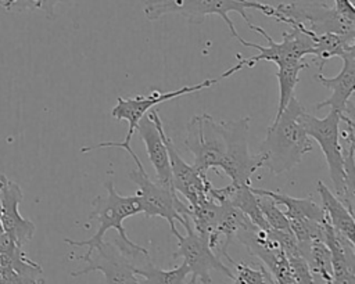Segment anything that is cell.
<instances>
[{
  "label": "cell",
  "mask_w": 355,
  "mask_h": 284,
  "mask_svg": "<svg viewBox=\"0 0 355 284\" xmlns=\"http://www.w3.org/2000/svg\"><path fill=\"white\" fill-rule=\"evenodd\" d=\"M334 8L344 17L355 21V8L351 0H334Z\"/></svg>",
  "instance_id": "cell-29"
},
{
  "label": "cell",
  "mask_w": 355,
  "mask_h": 284,
  "mask_svg": "<svg viewBox=\"0 0 355 284\" xmlns=\"http://www.w3.org/2000/svg\"><path fill=\"white\" fill-rule=\"evenodd\" d=\"M304 68H308V64L304 61V58L277 64L276 78L279 83V105L275 119L279 118V115L287 107L290 98L294 96V89L300 80V72Z\"/></svg>",
  "instance_id": "cell-22"
},
{
  "label": "cell",
  "mask_w": 355,
  "mask_h": 284,
  "mask_svg": "<svg viewBox=\"0 0 355 284\" xmlns=\"http://www.w3.org/2000/svg\"><path fill=\"white\" fill-rule=\"evenodd\" d=\"M318 193L322 199V209L327 223H330L338 233L355 244V222L354 213L344 205V202L322 181L318 180Z\"/></svg>",
  "instance_id": "cell-18"
},
{
  "label": "cell",
  "mask_w": 355,
  "mask_h": 284,
  "mask_svg": "<svg viewBox=\"0 0 355 284\" xmlns=\"http://www.w3.org/2000/svg\"><path fill=\"white\" fill-rule=\"evenodd\" d=\"M302 109V104L293 96L279 118L273 119L263 141L259 144L263 168L273 175L291 170L313 148L311 137L298 119Z\"/></svg>",
  "instance_id": "cell-1"
},
{
  "label": "cell",
  "mask_w": 355,
  "mask_h": 284,
  "mask_svg": "<svg viewBox=\"0 0 355 284\" xmlns=\"http://www.w3.org/2000/svg\"><path fill=\"white\" fill-rule=\"evenodd\" d=\"M275 7L273 18L277 22L295 21L305 25L313 33H338L355 37V21L341 15L334 7L320 1H293Z\"/></svg>",
  "instance_id": "cell-9"
},
{
  "label": "cell",
  "mask_w": 355,
  "mask_h": 284,
  "mask_svg": "<svg viewBox=\"0 0 355 284\" xmlns=\"http://www.w3.org/2000/svg\"><path fill=\"white\" fill-rule=\"evenodd\" d=\"M287 260H288V266H290V270H291L295 284L297 283H302V284L315 283V277H313L312 272L309 270V266L301 254L290 255V256H287Z\"/></svg>",
  "instance_id": "cell-27"
},
{
  "label": "cell",
  "mask_w": 355,
  "mask_h": 284,
  "mask_svg": "<svg viewBox=\"0 0 355 284\" xmlns=\"http://www.w3.org/2000/svg\"><path fill=\"white\" fill-rule=\"evenodd\" d=\"M324 244L330 251L333 283L354 284L355 283V244L338 233L330 223H324Z\"/></svg>",
  "instance_id": "cell-16"
},
{
  "label": "cell",
  "mask_w": 355,
  "mask_h": 284,
  "mask_svg": "<svg viewBox=\"0 0 355 284\" xmlns=\"http://www.w3.org/2000/svg\"><path fill=\"white\" fill-rule=\"evenodd\" d=\"M298 119L305 130V133L313 139L327 162L329 175L334 186V194L344 202V205L354 213V197L355 191L349 190L345 169L344 158L340 143V122L341 112L330 108L329 114L323 118H316L305 111V108L298 115Z\"/></svg>",
  "instance_id": "cell-3"
},
{
  "label": "cell",
  "mask_w": 355,
  "mask_h": 284,
  "mask_svg": "<svg viewBox=\"0 0 355 284\" xmlns=\"http://www.w3.org/2000/svg\"><path fill=\"white\" fill-rule=\"evenodd\" d=\"M252 193L261 197H269L272 198L277 205H283L286 208V216L290 219H301V218H308L319 222H324V212L322 206H319L311 197L305 198H295L290 197L288 194H282L276 193L272 190H265V188H255L251 187Z\"/></svg>",
  "instance_id": "cell-19"
},
{
  "label": "cell",
  "mask_w": 355,
  "mask_h": 284,
  "mask_svg": "<svg viewBox=\"0 0 355 284\" xmlns=\"http://www.w3.org/2000/svg\"><path fill=\"white\" fill-rule=\"evenodd\" d=\"M184 147L194 157V168L207 175L209 169H218L223 159L225 143L219 122L208 114L194 115L187 123Z\"/></svg>",
  "instance_id": "cell-11"
},
{
  "label": "cell",
  "mask_w": 355,
  "mask_h": 284,
  "mask_svg": "<svg viewBox=\"0 0 355 284\" xmlns=\"http://www.w3.org/2000/svg\"><path fill=\"white\" fill-rule=\"evenodd\" d=\"M286 25H288L291 29L288 32H283V40L280 43L275 42L261 26H257L254 24L248 25L251 30L258 32L268 40V46H261L257 43H250L243 40V37L239 40L245 47L257 48L259 53L257 55L241 58L237 55L239 62L225 71L220 78H229L234 72L240 71L244 66H254L258 61H269L273 64H282L291 60H302L305 55H313V32L305 28L304 24L295 22V21H286Z\"/></svg>",
  "instance_id": "cell-5"
},
{
  "label": "cell",
  "mask_w": 355,
  "mask_h": 284,
  "mask_svg": "<svg viewBox=\"0 0 355 284\" xmlns=\"http://www.w3.org/2000/svg\"><path fill=\"white\" fill-rule=\"evenodd\" d=\"M313 61L322 72L326 61L333 57L343 58L347 53L355 48V37L343 36L338 33H313Z\"/></svg>",
  "instance_id": "cell-20"
},
{
  "label": "cell",
  "mask_w": 355,
  "mask_h": 284,
  "mask_svg": "<svg viewBox=\"0 0 355 284\" xmlns=\"http://www.w3.org/2000/svg\"><path fill=\"white\" fill-rule=\"evenodd\" d=\"M148 115L155 122V125L159 129V133L162 136V140L166 145L168 155H169V165H171V173H172V183L178 193H180L187 201L189 206H194L202 199H205L208 195V190L211 188V181L207 177V175L200 173L194 165H189L179 154L176 145L171 140V137L166 134L164 123L159 118L158 109L151 108L148 111Z\"/></svg>",
  "instance_id": "cell-12"
},
{
  "label": "cell",
  "mask_w": 355,
  "mask_h": 284,
  "mask_svg": "<svg viewBox=\"0 0 355 284\" xmlns=\"http://www.w3.org/2000/svg\"><path fill=\"white\" fill-rule=\"evenodd\" d=\"M250 122V116L219 122L225 143V154L219 168L236 186L251 184V176L259 168H263L262 155L259 152L252 155L248 148Z\"/></svg>",
  "instance_id": "cell-7"
},
{
  "label": "cell",
  "mask_w": 355,
  "mask_h": 284,
  "mask_svg": "<svg viewBox=\"0 0 355 284\" xmlns=\"http://www.w3.org/2000/svg\"><path fill=\"white\" fill-rule=\"evenodd\" d=\"M237 269V274L233 277V283L236 284H273L275 280L272 274L268 272L265 266L252 267L244 262H233Z\"/></svg>",
  "instance_id": "cell-25"
},
{
  "label": "cell",
  "mask_w": 355,
  "mask_h": 284,
  "mask_svg": "<svg viewBox=\"0 0 355 284\" xmlns=\"http://www.w3.org/2000/svg\"><path fill=\"white\" fill-rule=\"evenodd\" d=\"M133 272L137 277H143L146 283L158 284H182L189 276V269L184 262L171 270H165L155 266L148 258V254H143L135 259Z\"/></svg>",
  "instance_id": "cell-21"
},
{
  "label": "cell",
  "mask_w": 355,
  "mask_h": 284,
  "mask_svg": "<svg viewBox=\"0 0 355 284\" xmlns=\"http://www.w3.org/2000/svg\"><path fill=\"white\" fill-rule=\"evenodd\" d=\"M259 197V208L261 212L270 229H277V230H290V222L288 218L283 211L279 209L277 204L269 198V197Z\"/></svg>",
  "instance_id": "cell-26"
},
{
  "label": "cell",
  "mask_w": 355,
  "mask_h": 284,
  "mask_svg": "<svg viewBox=\"0 0 355 284\" xmlns=\"http://www.w3.org/2000/svg\"><path fill=\"white\" fill-rule=\"evenodd\" d=\"M129 179L137 186L136 195L146 218L159 216L165 219L172 233L176 231V222L184 226L190 220V206L178 197L175 188L165 187L158 180H153L144 168L130 170Z\"/></svg>",
  "instance_id": "cell-8"
},
{
  "label": "cell",
  "mask_w": 355,
  "mask_h": 284,
  "mask_svg": "<svg viewBox=\"0 0 355 284\" xmlns=\"http://www.w3.org/2000/svg\"><path fill=\"white\" fill-rule=\"evenodd\" d=\"M104 186H105L107 194L105 195L98 194L93 198V201H92L93 209L89 213V220L97 219V222H98L97 231L87 240H82V241H76V240H71V238L64 240L67 244H69L72 247H87L86 254L79 258L83 262L93 254V249L103 242V237L110 229H115L118 231V236L123 241L130 242L132 240H129L122 222L129 216L141 213L140 202H139V198L136 194L128 195V197L121 195L115 190L112 180H107Z\"/></svg>",
  "instance_id": "cell-4"
},
{
  "label": "cell",
  "mask_w": 355,
  "mask_h": 284,
  "mask_svg": "<svg viewBox=\"0 0 355 284\" xmlns=\"http://www.w3.org/2000/svg\"><path fill=\"white\" fill-rule=\"evenodd\" d=\"M183 227L186 229V236H182L178 230L173 233L178 238V251L173 252L172 258H183V262L189 269L190 283H212V270H216L233 280L234 274L222 262V258L211 248L208 236L196 231L190 224V220Z\"/></svg>",
  "instance_id": "cell-10"
},
{
  "label": "cell",
  "mask_w": 355,
  "mask_h": 284,
  "mask_svg": "<svg viewBox=\"0 0 355 284\" xmlns=\"http://www.w3.org/2000/svg\"><path fill=\"white\" fill-rule=\"evenodd\" d=\"M248 8L259 10L266 17L275 15V7L252 0H146L144 15L148 21H155L165 14L182 15L189 24L200 25L208 15H219L227 25L230 33L240 40L241 36L234 28L233 21L229 18V12H237L247 25H251Z\"/></svg>",
  "instance_id": "cell-2"
},
{
  "label": "cell",
  "mask_w": 355,
  "mask_h": 284,
  "mask_svg": "<svg viewBox=\"0 0 355 284\" xmlns=\"http://www.w3.org/2000/svg\"><path fill=\"white\" fill-rule=\"evenodd\" d=\"M97 251V256L90 255L85 262L87 266L79 272H72V277H79L87 274L94 270H100L104 274L105 283H140L139 277L135 274V259L137 256H129L114 242H103L94 248ZM93 249V251H94ZM148 254V252H147Z\"/></svg>",
  "instance_id": "cell-13"
},
{
  "label": "cell",
  "mask_w": 355,
  "mask_h": 284,
  "mask_svg": "<svg viewBox=\"0 0 355 284\" xmlns=\"http://www.w3.org/2000/svg\"><path fill=\"white\" fill-rule=\"evenodd\" d=\"M136 130L139 132L148 155V159L157 173V180L164 184L165 187L175 188L172 183V173H171V165H169V155L166 145L162 140V136L159 133L158 126L151 119L148 112L141 116V119L137 123Z\"/></svg>",
  "instance_id": "cell-17"
},
{
  "label": "cell",
  "mask_w": 355,
  "mask_h": 284,
  "mask_svg": "<svg viewBox=\"0 0 355 284\" xmlns=\"http://www.w3.org/2000/svg\"><path fill=\"white\" fill-rule=\"evenodd\" d=\"M21 201V187L6 176H0V227L17 248L25 245L35 233V224L22 218L18 211Z\"/></svg>",
  "instance_id": "cell-14"
},
{
  "label": "cell",
  "mask_w": 355,
  "mask_h": 284,
  "mask_svg": "<svg viewBox=\"0 0 355 284\" xmlns=\"http://www.w3.org/2000/svg\"><path fill=\"white\" fill-rule=\"evenodd\" d=\"M343 68L341 71L333 76V78H327L324 76L322 72L316 73V80L327 87L331 94L316 104L315 109L319 111L324 107H330L333 109H337L338 112H343L348 100L352 97L354 94V89H355V48L351 50L349 53H347L343 58Z\"/></svg>",
  "instance_id": "cell-15"
},
{
  "label": "cell",
  "mask_w": 355,
  "mask_h": 284,
  "mask_svg": "<svg viewBox=\"0 0 355 284\" xmlns=\"http://www.w3.org/2000/svg\"><path fill=\"white\" fill-rule=\"evenodd\" d=\"M3 1H4V0H0V4H1V3H3Z\"/></svg>",
  "instance_id": "cell-30"
},
{
  "label": "cell",
  "mask_w": 355,
  "mask_h": 284,
  "mask_svg": "<svg viewBox=\"0 0 355 284\" xmlns=\"http://www.w3.org/2000/svg\"><path fill=\"white\" fill-rule=\"evenodd\" d=\"M71 0H18L17 3H14V6L11 7V10H40L44 12V15L49 19H54L55 18V12H54V7L58 3H68Z\"/></svg>",
  "instance_id": "cell-28"
},
{
  "label": "cell",
  "mask_w": 355,
  "mask_h": 284,
  "mask_svg": "<svg viewBox=\"0 0 355 284\" xmlns=\"http://www.w3.org/2000/svg\"><path fill=\"white\" fill-rule=\"evenodd\" d=\"M218 83V79H207L201 83L193 85V86H183L178 90L173 91H157L153 90L150 94L147 96H135V97H129V98H122L118 97L116 105L111 109V116H114L116 121H126L128 122V132L126 136L122 141H104V143H98L94 145H89V147H83L82 152H87L92 150H98V148H111V147H118L125 150L133 159L137 168H144L140 158L136 155V152L132 150L130 147V141L133 137V133L136 132L137 123L141 119V116H144L151 108H154L155 105L165 103L168 100L176 98V97H182L186 94H191L196 91H201L204 89L211 87L212 85Z\"/></svg>",
  "instance_id": "cell-6"
},
{
  "label": "cell",
  "mask_w": 355,
  "mask_h": 284,
  "mask_svg": "<svg viewBox=\"0 0 355 284\" xmlns=\"http://www.w3.org/2000/svg\"><path fill=\"white\" fill-rule=\"evenodd\" d=\"M290 230L295 236L297 241L308 242V241H323L324 237V222L301 218V219H290Z\"/></svg>",
  "instance_id": "cell-24"
},
{
  "label": "cell",
  "mask_w": 355,
  "mask_h": 284,
  "mask_svg": "<svg viewBox=\"0 0 355 284\" xmlns=\"http://www.w3.org/2000/svg\"><path fill=\"white\" fill-rule=\"evenodd\" d=\"M298 248L300 254L306 260L312 274H318L326 283H333L330 251L324 241H298Z\"/></svg>",
  "instance_id": "cell-23"
}]
</instances>
